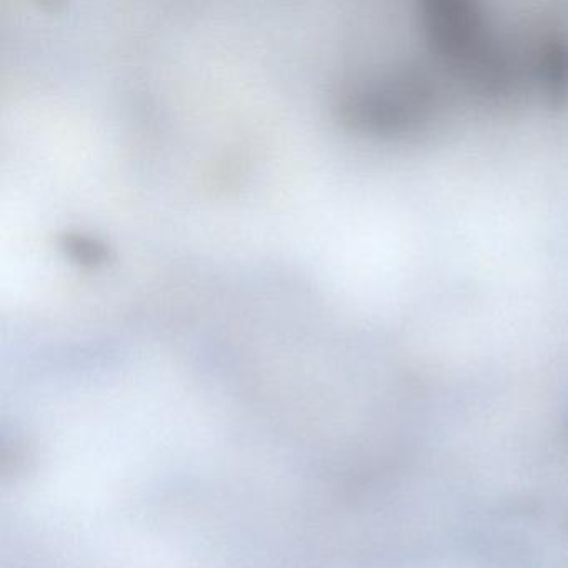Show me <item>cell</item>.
<instances>
[{
    "mask_svg": "<svg viewBox=\"0 0 568 568\" xmlns=\"http://www.w3.org/2000/svg\"><path fill=\"white\" fill-rule=\"evenodd\" d=\"M61 244L72 258L85 265L99 264L108 255V248L101 241L84 234H74V232L65 234L61 239Z\"/></svg>",
    "mask_w": 568,
    "mask_h": 568,
    "instance_id": "1",
    "label": "cell"
}]
</instances>
